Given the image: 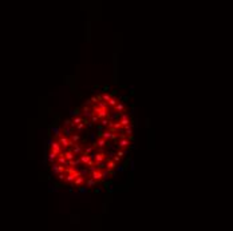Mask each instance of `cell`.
<instances>
[{
	"mask_svg": "<svg viewBox=\"0 0 233 231\" xmlns=\"http://www.w3.org/2000/svg\"><path fill=\"white\" fill-rule=\"evenodd\" d=\"M93 112L99 118V119H106V118L109 119V116H110V115H109V112H107V110H102V108H99V107H94Z\"/></svg>",
	"mask_w": 233,
	"mask_h": 231,
	"instance_id": "obj_1",
	"label": "cell"
},
{
	"mask_svg": "<svg viewBox=\"0 0 233 231\" xmlns=\"http://www.w3.org/2000/svg\"><path fill=\"white\" fill-rule=\"evenodd\" d=\"M50 148H51V151H54L55 154H58V155H60L62 152H63V148H62L60 144L58 142H55V140H51V142H50Z\"/></svg>",
	"mask_w": 233,
	"mask_h": 231,
	"instance_id": "obj_2",
	"label": "cell"
},
{
	"mask_svg": "<svg viewBox=\"0 0 233 231\" xmlns=\"http://www.w3.org/2000/svg\"><path fill=\"white\" fill-rule=\"evenodd\" d=\"M58 143L60 144V147L63 148V151L66 148L70 147V138H66V136H59L58 138Z\"/></svg>",
	"mask_w": 233,
	"mask_h": 231,
	"instance_id": "obj_3",
	"label": "cell"
},
{
	"mask_svg": "<svg viewBox=\"0 0 233 231\" xmlns=\"http://www.w3.org/2000/svg\"><path fill=\"white\" fill-rule=\"evenodd\" d=\"M90 176H91L93 180L98 182V180H102V179H103V172L99 171V170H97V171H94V172L90 174Z\"/></svg>",
	"mask_w": 233,
	"mask_h": 231,
	"instance_id": "obj_4",
	"label": "cell"
},
{
	"mask_svg": "<svg viewBox=\"0 0 233 231\" xmlns=\"http://www.w3.org/2000/svg\"><path fill=\"white\" fill-rule=\"evenodd\" d=\"M119 123H121V126H122V127H126V126H129V124H130V120H129V116H127V114H122V115H121V120H119Z\"/></svg>",
	"mask_w": 233,
	"mask_h": 231,
	"instance_id": "obj_5",
	"label": "cell"
},
{
	"mask_svg": "<svg viewBox=\"0 0 233 231\" xmlns=\"http://www.w3.org/2000/svg\"><path fill=\"white\" fill-rule=\"evenodd\" d=\"M107 144V140H104L103 138H99L97 142L94 143V146H93V148L94 147H99V148H104V146Z\"/></svg>",
	"mask_w": 233,
	"mask_h": 231,
	"instance_id": "obj_6",
	"label": "cell"
},
{
	"mask_svg": "<svg viewBox=\"0 0 233 231\" xmlns=\"http://www.w3.org/2000/svg\"><path fill=\"white\" fill-rule=\"evenodd\" d=\"M79 175H80L79 172H75V174H67V175H66V179H64V180L71 183V182H74V180H75V179H77Z\"/></svg>",
	"mask_w": 233,
	"mask_h": 231,
	"instance_id": "obj_7",
	"label": "cell"
},
{
	"mask_svg": "<svg viewBox=\"0 0 233 231\" xmlns=\"http://www.w3.org/2000/svg\"><path fill=\"white\" fill-rule=\"evenodd\" d=\"M63 156L66 158V160H74V159H75V155L73 154V151H71V150L63 151Z\"/></svg>",
	"mask_w": 233,
	"mask_h": 231,
	"instance_id": "obj_8",
	"label": "cell"
},
{
	"mask_svg": "<svg viewBox=\"0 0 233 231\" xmlns=\"http://www.w3.org/2000/svg\"><path fill=\"white\" fill-rule=\"evenodd\" d=\"M104 152H98V154H95V159H94V162L95 163H101V162H103L104 160Z\"/></svg>",
	"mask_w": 233,
	"mask_h": 231,
	"instance_id": "obj_9",
	"label": "cell"
},
{
	"mask_svg": "<svg viewBox=\"0 0 233 231\" xmlns=\"http://www.w3.org/2000/svg\"><path fill=\"white\" fill-rule=\"evenodd\" d=\"M115 167H117V163L114 162L113 159H109L107 163H106V170H114Z\"/></svg>",
	"mask_w": 233,
	"mask_h": 231,
	"instance_id": "obj_10",
	"label": "cell"
},
{
	"mask_svg": "<svg viewBox=\"0 0 233 231\" xmlns=\"http://www.w3.org/2000/svg\"><path fill=\"white\" fill-rule=\"evenodd\" d=\"M62 134H63V136H66V138H71V135H73V131H71L70 127H64V128L62 130Z\"/></svg>",
	"mask_w": 233,
	"mask_h": 231,
	"instance_id": "obj_11",
	"label": "cell"
},
{
	"mask_svg": "<svg viewBox=\"0 0 233 231\" xmlns=\"http://www.w3.org/2000/svg\"><path fill=\"white\" fill-rule=\"evenodd\" d=\"M129 144H130V140L127 139V138H126V139H121L119 143H118V147H119V148H123V147H127Z\"/></svg>",
	"mask_w": 233,
	"mask_h": 231,
	"instance_id": "obj_12",
	"label": "cell"
},
{
	"mask_svg": "<svg viewBox=\"0 0 233 231\" xmlns=\"http://www.w3.org/2000/svg\"><path fill=\"white\" fill-rule=\"evenodd\" d=\"M71 151H73V154L75 155V156H77V155H80V154H83V150L80 148L78 144H75L74 147H73V150H71Z\"/></svg>",
	"mask_w": 233,
	"mask_h": 231,
	"instance_id": "obj_13",
	"label": "cell"
},
{
	"mask_svg": "<svg viewBox=\"0 0 233 231\" xmlns=\"http://www.w3.org/2000/svg\"><path fill=\"white\" fill-rule=\"evenodd\" d=\"M56 160H58V163L60 164V166H66V163H67V160H66V158L63 156V152H62L60 155H58V158H56Z\"/></svg>",
	"mask_w": 233,
	"mask_h": 231,
	"instance_id": "obj_14",
	"label": "cell"
},
{
	"mask_svg": "<svg viewBox=\"0 0 233 231\" xmlns=\"http://www.w3.org/2000/svg\"><path fill=\"white\" fill-rule=\"evenodd\" d=\"M82 120H83V118H82V116H75L74 119H73V123H71V127L78 126L79 123H82Z\"/></svg>",
	"mask_w": 233,
	"mask_h": 231,
	"instance_id": "obj_15",
	"label": "cell"
},
{
	"mask_svg": "<svg viewBox=\"0 0 233 231\" xmlns=\"http://www.w3.org/2000/svg\"><path fill=\"white\" fill-rule=\"evenodd\" d=\"M56 158H58V154H55L54 151H51V150H50V154H48V160H50L51 163H54L55 160H56Z\"/></svg>",
	"mask_w": 233,
	"mask_h": 231,
	"instance_id": "obj_16",
	"label": "cell"
},
{
	"mask_svg": "<svg viewBox=\"0 0 233 231\" xmlns=\"http://www.w3.org/2000/svg\"><path fill=\"white\" fill-rule=\"evenodd\" d=\"M74 183H75L77 186H82L83 183H84V176H80V175H79V176L74 180Z\"/></svg>",
	"mask_w": 233,
	"mask_h": 231,
	"instance_id": "obj_17",
	"label": "cell"
},
{
	"mask_svg": "<svg viewBox=\"0 0 233 231\" xmlns=\"http://www.w3.org/2000/svg\"><path fill=\"white\" fill-rule=\"evenodd\" d=\"M79 160H80V163L87 164V162L90 160V156H88V155H86V154H82V156L79 158Z\"/></svg>",
	"mask_w": 233,
	"mask_h": 231,
	"instance_id": "obj_18",
	"label": "cell"
},
{
	"mask_svg": "<svg viewBox=\"0 0 233 231\" xmlns=\"http://www.w3.org/2000/svg\"><path fill=\"white\" fill-rule=\"evenodd\" d=\"M107 104H109V106H110V107H115V106L118 104V100H117V99H115V98H114V96H113V98L110 99V100H109V102H107Z\"/></svg>",
	"mask_w": 233,
	"mask_h": 231,
	"instance_id": "obj_19",
	"label": "cell"
},
{
	"mask_svg": "<svg viewBox=\"0 0 233 231\" xmlns=\"http://www.w3.org/2000/svg\"><path fill=\"white\" fill-rule=\"evenodd\" d=\"M115 110L119 111V112H122V111H126V107H125V104H123V103H118V104L115 106Z\"/></svg>",
	"mask_w": 233,
	"mask_h": 231,
	"instance_id": "obj_20",
	"label": "cell"
},
{
	"mask_svg": "<svg viewBox=\"0 0 233 231\" xmlns=\"http://www.w3.org/2000/svg\"><path fill=\"white\" fill-rule=\"evenodd\" d=\"M101 138H103L104 140L111 139V132H110V131H106V132H102V136H101Z\"/></svg>",
	"mask_w": 233,
	"mask_h": 231,
	"instance_id": "obj_21",
	"label": "cell"
},
{
	"mask_svg": "<svg viewBox=\"0 0 233 231\" xmlns=\"http://www.w3.org/2000/svg\"><path fill=\"white\" fill-rule=\"evenodd\" d=\"M70 139L73 140L74 143H78V142H79V139H80V136H79L78 134H73V135H71V138H70Z\"/></svg>",
	"mask_w": 233,
	"mask_h": 231,
	"instance_id": "obj_22",
	"label": "cell"
},
{
	"mask_svg": "<svg viewBox=\"0 0 233 231\" xmlns=\"http://www.w3.org/2000/svg\"><path fill=\"white\" fill-rule=\"evenodd\" d=\"M95 166H97V170H102V168H106V162H101V163H95Z\"/></svg>",
	"mask_w": 233,
	"mask_h": 231,
	"instance_id": "obj_23",
	"label": "cell"
},
{
	"mask_svg": "<svg viewBox=\"0 0 233 231\" xmlns=\"http://www.w3.org/2000/svg\"><path fill=\"white\" fill-rule=\"evenodd\" d=\"M98 120H101L97 116V115H93L91 118H90V124H94V123H97Z\"/></svg>",
	"mask_w": 233,
	"mask_h": 231,
	"instance_id": "obj_24",
	"label": "cell"
},
{
	"mask_svg": "<svg viewBox=\"0 0 233 231\" xmlns=\"http://www.w3.org/2000/svg\"><path fill=\"white\" fill-rule=\"evenodd\" d=\"M111 98H113L111 95H109V94H104V95L102 96V102H104V103H107V102H109V100H110V99H111Z\"/></svg>",
	"mask_w": 233,
	"mask_h": 231,
	"instance_id": "obj_25",
	"label": "cell"
},
{
	"mask_svg": "<svg viewBox=\"0 0 233 231\" xmlns=\"http://www.w3.org/2000/svg\"><path fill=\"white\" fill-rule=\"evenodd\" d=\"M97 107H99V108H102V110H107V107H109V104H107V103H103V102H99V104H98Z\"/></svg>",
	"mask_w": 233,
	"mask_h": 231,
	"instance_id": "obj_26",
	"label": "cell"
},
{
	"mask_svg": "<svg viewBox=\"0 0 233 231\" xmlns=\"http://www.w3.org/2000/svg\"><path fill=\"white\" fill-rule=\"evenodd\" d=\"M95 183H97V182H95V180H93V179L90 178L86 182V184H87V187H93V186H95Z\"/></svg>",
	"mask_w": 233,
	"mask_h": 231,
	"instance_id": "obj_27",
	"label": "cell"
},
{
	"mask_svg": "<svg viewBox=\"0 0 233 231\" xmlns=\"http://www.w3.org/2000/svg\"><path fill=\"white\" fill-rule=\"evenodd\" d=\"M70 114H71V115H74V116H77V115L79 114V108H75V110L70 111Z\"/></svg>",
	"mask_w": 233,
	"mask_h": 231,
	"instance_id": "obj_28",
	"label": "cell"
},
{
	"mask_svg": "<svg viewBox=\"0 0 233 231\" xmlns=\"http://www.w3.org/2000/svg\"><path fill=\"white\" fill-rule=\"evenodd\" d=\"M91 152H93V147H87L86 150H84V152H83V154H86V155H90Z\"/></svg>",
	"mask_w": 233,
	"mask_h": 231,
	"instance_id": "obj_29",
	"label": "cell"
},
{
	"mask_svg": "<svg viewBox=\"0 0 233 231\" xmlns=\"http://www.w3.org/2000/svg\"><path fill=\"white\" fill-rule=\"evenodd\" d=\"M83 128H84V123H83V122H82V123H79V124L77 126V130H78V131H82Z\"/></svg>",
	"mask_w": 233,
	"mask_h": 231,
	"instance_id": "obj_30",
	"label": "cell"
},
{
	"mask_svg": "<svg viewBox=\"0 0 233 231\" xmlns=\"http://www.w3.org/2000/svg\"><path fill=\"white\" fill-rule=\"evenodd\" d=\"M101 124L102 126H109V119L106 118V119H101Z\"/></svg>",
	"mask_w": 233,
	"mask_h": 231,
	"instance_id": "obj_31",
	"label": "cell"
},
{
	"mask_svg": "<svg viewBox=\"0 0 233 231\" xmlns=\"http://www.w3.org/2000/svg\"><path fill=\"white\" fill-rule=\"evenodd\" d=\"M58 179H59V180H64V179H66V175H64L63 172H62V174H58Z\"/></svg>",
	"mask_w": 233,
	"mask_h": 231,
	"instance_id": "obj_32",
	"label": "cell"
},
{
	"mask_svg": "<svg viewBox=\"0 0 233 231\" xmlns=\"http://www.w3.org/2000/svg\"><path fill=\"white\" fill-rule=\"evenodd\" d=\"M86 166H87V167H93V166H95V162H94V160H88Z\"/></svg>",
	"mask_w": 233,
	"mask_h": 231,
	"instance_id": "obj_33",
	"label": "cell"
},
{
	"mask_svg": "<svg viewBox=\"0 0 233 231\" xmlns=\"http://www.w3.org/2000/svg\"><path fill=\"white\" fill-rule=\"evenodd\" d=\"M71 123H73V120H70V119H66V120H64V124H66V127L71 126Z\"/></svg>",
	"mask_w": 233,
	"mask_h": 231,
	"instance_id": "obj_34",
	"label": "cell"
},
{
	"mask_svg": "<svg viewBox=\"0 0 233 231\" xmlns=\"http://www.w3.org/2000/svg\"><path fill=\"white\" fill-rule=\"evenodd\" d=\"M94 171H97V167L95 166H93V167H88V172L91 174V172H94Z\"/></svg>",
	"mask_w": 233,
	"mask_h": 231,
	"instance_id": "obj_35",
	"label": "cell"
},
{
	"mask_svg": "<svg viewBox=\"0 0 233 231\" xmlns=\"http://www.w3.org/2000/svg\"><path fill=\"white\" fill-rule=\"evenodd\" d=\"M113 160H114V162H115V163H118V162H119V160H121V158L118 156V155H114V159H113Z\"/></svg>",
	"mask_w": 233,
	"mask_h": 231,
	"instance_id": "obj_36",
	"label": "cell"
},
{
	"mask_svg": "<svg viewBox=\"0 0 233 231\" xmlns=\"http://www.w3.org/2000/svg\"><path fill=\"white\" fill-rule=\"evenodd\" d=\"M88 100H90V102H93V103H95V102L98 100V99H97V96H93L91 99H88Z\"/></svg>",
	"mask_w": 233,
	"mask_h": 231,
	"instance_id": "obj_37",
	"label": "cell"
},
{
	"mask_svg": "<svg viewBox=\"0 0 233 231\" xmlns=\"http://www.w3.org/2000/svg\"><path fill=\"white\" fill-rule=\"evenodd\" d=\"M117 155L121 158V156H123V155H125V151H118V154H117Z\"/></svg>",
	"mask_w": 233,
	"mask_h": 231,
	"instance_id": "obj_38",
	"label": "cell"
},
{
	"mask_svg": "<svg viewBox=\"0 0 233 231\" xmlns=\"http://www.w3.org/2000/svg\"><path fill=\"white\" fill-rule=\"evenodd\" d=\"M79 191L80 192H86V187H79Z\"/></svg>",
	"mask_w": 233,
	"mask_h": 231,
	"instance_id": "obj_39",
	"label": "cell"
},
{
	"mask_svg": "<svg viewBox=\"0 0 233 231\" xmlns=\"http://www.w3.org/2000/svg\"><path fill=\"white\" fill-rule=\"evenodd\" d=\"M111 139L115 140V139H117V135H115V134H111Z\"/></svg>",
	"mask_w": 233,
	"mask_h": 231,
	"instance_id": "obj_40",
	"label": "cell"
}]
</instances>
